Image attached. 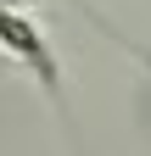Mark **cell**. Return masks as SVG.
<instances>
[{
    "label": "cell",
    "mask_w": 151,
    "mask_h": 156,
    "mask_svg": "<svg viewBox=\"0 0 151 156\" xmlns=\"http://www.w3.org/2000/svg\"><path fill=\"white\" fill-rule=\"evenodd\" d=\"M0 50L34 73V84L56 101V112H67V95H62V62H56L50 39L39 34V23L23 17V6H0Z\"/></svg>",
    "instance_id": "1"
},
{
    "label": "cell",
    "mask_w": 151,
    "mask_h": 156,
    "mask_svg": "<svg viewBox=\"0 0 151 156\" xmlns=\"http://www.w3.org/2000/svg\"><path fill=\"white\" fill-rule=\"evenodd\" d=\"M0 6H23V0H0Z\"/></svg>",
    "instance_id": "2"
}]
</instances>
